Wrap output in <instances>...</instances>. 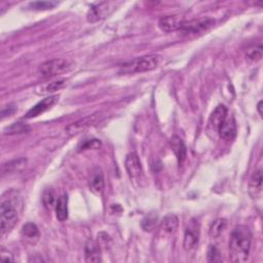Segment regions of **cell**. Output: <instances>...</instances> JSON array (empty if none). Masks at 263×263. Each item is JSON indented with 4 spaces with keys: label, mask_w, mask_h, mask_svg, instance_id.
<instances>
[{
    "label": "cell",
    "mask_w": 263,
    "mask_h": 263,
    "mask_svg": "<svg viewBox=\"0 0 263 263\" xmlns=\"http://www.w3.org/2000/svg\"><path fill=\"white\" fill-rule=\"evenodd\" d=\"M252 236L248 227L237 226L232 230L229 241V258L235 263L246 262L249 258Z\"/></svg>",
    "instance_id": "cell-1"
},
{
    "label": "cell",
    "mask_w": 263,
    "mask_h": 263,
    "mask_svg": "<svg viewBox=\"0 0 263 263\" xmlns=\"http://www.w3.org/2000/svg\"><path fill=\"white\" fill-rule=\"evenodd\" d=\"M8 197L3 196L1 204H0V230L1 236L9 233L16 226L19 219L18 206L20 202L19 193L15 190L7 192Z\"/></svg>",
    "instance_id": "cell-2"
},
{
    "label": "cell",
    "mask_w": 263,
    "mask_h": 263,
    "mask_svg": "<svg viewBox=\"0 0 263 263\" xmlns=\"http://www.w3.org/2000/svg\"><path fill=\"white\" fill-rule=\"evenodd\" d=\"M162 61V57L158 55H149L126 62L120 68V73L121 74H134L143 73L157 69Z\"/></svg>",
    "instance_id": "cell-3"
},
{
    "label": "cell",
    "mask_w": 263,
    "mask_h": 263,
    "mask_svg": "<svg viewBox=\"0 0 263 263\" xmlns=\"http://www.w3.org/2000/svg\"><path fill=\"white\" fill-rule=\"evenodd\" d=\"M73 68V63L68 59H53L42 63L38 72L43 77H54L70 71Z\"/></svg>",
    "instance_id": "cell-4"
},
{
    "label": "cell",
    "mask_w": 263,
    "mask_h": 263,
    "mask_svg": "<svg viewBox=\"0 0 263 263\" xmlns=\"http://www.w3.org/2000/svg\"><path fill=\"white\" fill-rule=\"evenodd\" d=\"M215 24V21L211 19H199V20L183 21L179 31L183 34H199L208 31Z\"/></svg>",
    "instance_id": "cell-5"
},
{
    "label": "cell",
    "mask_w": 263,
    "mask_h": 263,
    "mask_svg": "<svg viewBox=\"0 0 263 263\" xmlns=\"http://www.w3.org/2000/svg\"><path fill=\"white\" fill-rule=\"evenodd\" d=\"M100 119H101L100 114H93L90 116H86V118H83L68 125L66 128V133L69 136H75L83 132L87 128H90L91 125L96 124L100 121Z\"/></svg>",
    "instance_id": "cell-6"
},
{
    "label": "cell",
    "mask_w": 263,
    "mask_h": 263,
    "mask_svg": "<svg viewBox=\"0 0 263 263\" xmlns=\"http://www.w3.org/2000/svg\"><path fill=\"white\" fill-rule=\"evenodd\" d=\"M200 238V230H199V224L192 220L189 222L187 227L185 228L184 233V241H183V247L186 251H190L197 247L199 243Z\"/></svg>",
    "instance_id": "cell-7"
},
{
    "label": "cell",
    "mask_w": 263,
    "mask_h": 263,
    "mask_svg": "<svg viewBox=\"0 0 263 263\" xmlns=\"http://www.w3.org/2000/svg\"><path fill=\"white\" fill-rule=\"evenodd\" d=\"M109 5H110V2H107V1H102V2L93 4L90 7L89 12H87V15H86L87 21H89L90 23H96V22L103 20V19H105L109 14V11H110Z\"/></svg>",
    "instance_id": "cell-8"
},
{
    "label": "cell",
    "mask_w": 263,
    "mask_h": 263,
    "mask_svg": "<svg viewBox=\"0 0 263 263\" xmlns=\"http://www.w3.org/2000/svg\"><path fill=\"white\" fill-rule=\"evenodd\" d=\"M227 116V108L224 105H218L215 110L212 112L208 122V131L218 133V130L222 122L225 121Z\"/></svg>",
    "instance_id": "cell-9"
},
{
    "label": "cell",
    "mask_w": 263,
    "mask_h": 263,
    "mask_svg": "<svg viewBox=\"0 0 263 263\" xmlns=\"http://www.w3.org/2000/svg\"><path fill=\"white\" fill-rule=\"evenodd\" d=\"M84 259L85 262L89 263L102 262L101 247L98 242L94 241L93 239H89L86 241L84 246Z\"/></svg>",
    "instance_id": "cell-10"
},
{
    "label": "cell",
    "mask_w": 263,
    "mask_h": 263,
    "mask_svg": "<svg viewBox=\"0 0 263 263\" xmlns=\"http://www.w3.org/2000/svg\"><path fill=\"white\" fill-rule=\"evenodd\" d=\"M58 100H59V97H58V96L47 97V98L43 99L42 101L38 102L36 105H34L32 108L26 113V118L27 119L37 118V116H40V114L44 113L45 111H47L48 109H50L53 105L56 104V102Z\"/></svg>",
    "instance_id": "cell-11"
},
{
    "label": "cell",
    "mask_w": 263,
    "mask_h": 263,
    "mask_svg": "<svg viewBox=\"0 0 263 263\" xmlns=\"http://www.w3.org/2000/svg\"><path fill=\"white\" fill-rule=\"evenodd\" d=\"M125 169L131 178H138L142 174V164L137 153L132 152L125 158Z\"/></svg>",
    "instance_id": "cell-12"
},
{
    "label": "cell",
    "mask_w": 263,
    "mask_h": 263,
    "mask_svg": "<svg viewBox=\"0 0 263 263\" xmlns=\"http://www.w3.org/2000/svg\"><path fill=\"white\" fill-rule=\"evenodd\" d=\"M218 134L220 137L224 140H233L236 138L237 136V124H236V121L233 119V116H226L225 121L222 122V124L220 125V128L218 130Z\"/></svg>",
    "instance_id": "cell-13"
},
{
    "label": "cell",
    "mask_w": 263,
    "mask_h": 263,
    "mask_svg": "<svg viewBox=\"0 0 263 263\" xmlns=\"http://www.w3.org/2000/svg\"><path fill=\"white\" fill-rule=\"evenodd\" d=\"M262 172L256 171L252 175L249 182V194L252 199L257 200L262 197Z\"/></svg>",
    "instance_id": "cell-14"
},
{
    "label": "cell",
    "mask_w": 263,
    "mask_h": 263,
    "mask_svg": "<svg viewBox=\"0 0 263 263\" xmlns=\"http://www.w3.org/2000/svg\"><path fill=\"white\" fill-rule=\"evenodd\" d=\"M183 23V20L177 16H168L162 18L159 22V27L163 32L179 31V29Z\"/></svg>",
    "instance_id": "cell-15"
},
{
    "label": "cell",
    "mask_w": 263,
    "mask_h": 263,
    "mask_svg": "<svg viewBox=\"0 0 263 263\" xmlns=\"http://www.w3.org/2000/svg\"><path fill=\"white\" fill-rule=\"evenodd\" d=\"M170 144L175 157L178 160V162L182 163L186 159V146H185L183 140L178 136H173Z\"/></svg>",
    "instance_id": "cell-16"
},
{
    "label": "cell",
    "mask_w": 263,
    "mask_h": 263,
    "mask_svg": "<svg viewBox=\"0 0 263 263\" xmlns=\"http://www.w3.org/2000/svg\"><path fill=\"white\" fill-rule=\"evenodd\" d=\"M179 225V219L174 214H170V215L165 216L162 223H161V230L167 235H172L175 231L177 230Z\"/></svg>",
    "instance_id": "cell-17"
},
{
    "label": "cell",
    "mask_w": 263,
    "mask_h": 263,
    "mask_svg": "<svg viewBox=\"0 0 263 263\" xmlns=\"http://www.w3.org/2000/svg\"><path fill=\"white\" fill-rule=\"evenodd\" d=\"M56 216L59 221H65L68 218V197L63 194L56 203Z\"/></svg>",
    "instance_id": "cell-18"
},
{
    "label": "cell",
    "mask_w": 263,
    "mask_h": 263,
    "mask_svg": "<svg viewBox=\"0 0 263 263\" xmlns=\"http://www.w3.org/2000/svg\"><path fill=\"white\" fill-rule=\"evenodd\" d=\"M227 226V220L224 218H218L216 220H214L211 224L210 229H209V235L212 239H217L219 238L222 232L226 229Z\"/></svg>",
    "instance_id": "cell-19"
},
{
    "label": "cell",
    "mask_w": 263,
    "mask_h": 263,
    "mask_svg": "<svg viewBox=\"0 0 263 263\" xmlns=\"http://www.w3.org/2000/svg\"><path fill=\"white\" fill-rule=\"evenodd\" d=\"M22 235L28 241H37L40 239V229L33 222H28L22 227Z\"/></svg>",
    "instance_id": "cell-20"
},
{
    "label": "cell",
    "mask_w": 263,
    "mask_h": 263,
    "mask_svg": "<svg viewBox=\"0 0 263 263\" xmlns=\"http://www.w3.org/2000/svg\"><path fill=\"white\" fill-rule=\"evenodd\" d=\"M90 186H91L92 191L95 192L96 194H101L103 192L105 182H104V177L101 171H97L93 175V177L90 182Z\"/></svg>",
    "instance_id": "cell-21"
},
{
    "label": "cell",
    "mask_w": 263,
    "mask_h": 263,
    "mask_svg": "<svg viewBox=\"0 0 263 263\" xmlns=\"http://www.w3.org/2000/svg\"><path fill=\"white\" fill-rule=\"evenodd\" d=\"M42 203L45 209L51 210L54 207H56V194L52 188H46L42 192Z\"/></svg>",
    "instance_id": "cell-22"
},
{
    "label": "cell",
    "mask_w": 263,
    "mask_h": 263,
    "mask_svg": "<svg viewBox=\"0 0 263 263\" xmlns=\"http://www.w3.org/2000/svg\"><path fill=\"white\" fill-rule=\"evenodd\" d=\"M27 161L25 159H19L12 162H8L2 165V172L3 173H11L22 170L26 165Z\"/></svg>",
    "instance_id": "cell-23"
},
{
    "label": "cell",
    "mask_w": 263,
    "mask_h": 263,
    "mask_svg": "<svg viewBox=\"0 0 263 263\" xmlns=\"http://www.w3.org/2000/svg\"><path fill=\"white\" fill-rule=\"evenodd\" d=\"M66 81L65 80H59V81H55L52 82H48L42 86H40L41 92L40 94H51L54 92L59 91L65 86Z\"/></svg>",
    "instance_id": "cell-24"
},
{
    "label": "cell",
    "mask_w": 263,
    "mask_h": 263,
    "mask_svg": "<svg viewBox=\"0 0 263 263\" xmlns=\"http://www.w3.org/2000/svg\"><path fill=\"white\" fill-rule=\"evenodd\" d=\"M30 131V126L23 122H15L8 128L5 129L4 134L6 135H16V134H24Z\"/></svg>",
    "instance_id": "cell-25"
},
{
    "label": "cell",
    "mask_w": 263,
    "mask_h": 263,
    "mask_svg": "<svg viewBox=\"0 0 263 263\" xmlns=\"http://www.w3.org/2000/svg\"><path fill=\"white\" fill-rule=\"evenodd\" d=\"M158 215L154 213H151V214H148L147 216H146L143 220H142V228L145 230V231H151L155 228V226H157V223H158Z\"/></svg>",
    "instance_id": "cell-26"
},
{
    "label": "cell",
    "mask_w": 263,
    "mask_h": 263,
    "mask_svg": "<svg viewBox=\"0 0 263 263\" xmlns=\"http://www.w3.org/2000/svg\"><path fill=\"white\" fill-rule=\"evenodd\" d=\"M102 147V142L99 139H86L80 145V150L99 149Z\"/></svg>",
    "instance_id": "cell-27"
},
{
    "label": "cell",
    "mask_w": 263,
    "mask_h": 263,
    "mask_svg": "<svg viewBox=\"0 0 263 263\" xmlns=\"http://www.w3.org/2000/svg\"><path fill=\"white\" fill-rule=\"evenodd\" d=\"M263 55L262 52V46L261 45H255L253 47H250L247 52V58L251 61H259L261 60Z\"/></svg>",
    "instance_id": "cell-28"
},
{
    "label": "cell",
    "mask_w": 263,
    "mask_h": 263,
    "mask_svg": "<svg viewBox=\"0 0 263 263\" xmlns=\"http://www.w3.org/2000/svg\"><path fill=\"white\" fill-rule=\"evenodd\" d=\"M207 258L209 262H221L222 261L220 251L218 250L216 246H214V245H211L209 247L208 253H207Z\"/></svg>",
    "instance_id": "cell-29"
},
{
    "label": "cell",
    "mask_w": 263,
    "mask_h": 263,
    "mask_svg": "<svg viewBox=\"0 0 263 263\" xmlns=\"http://www.w3.org/2000/svg\"><path fill=\"white\" fill-rule=\"evenodd\" d=\"M58 3L53 1H36L30 3V6L34 9H51L54 8Z\"/></svg>",
    "instance_id": "cell-30"
},
{
    "label": "cell",
    "mask_w": 263,
    "mask_h": 263,
    "mask_svg": "<svg viewBox=\"0 0 263 263\" xmlns=\"http://www.w3.org/2000/svg\"><path fill=\"white\" fill-rule=\"evenodd\" d=\"M1 260L2 261H15V258L13 257V255L9 254V253H5V251L3 250L1 253Z\"/></svg>",
    "instance_id": "cell-31"
},
{
    "label": "cell",
    "mask_w": 263,
    "mask_h": 263,
    "mask_svg": "<svg viewBox=\"0 0 263 263\" xmlns=\"http://www.w3.org/2000/svg\"><path fill=\"white\" fill-rule=\"evenodd\" d=\"M257 110H258V112H259V115L262 116V114H263V112H262V101H260V102L258 103V105H257Z\"/></svg>",
    "instance_id": "cell-32"
}]
</instances>
